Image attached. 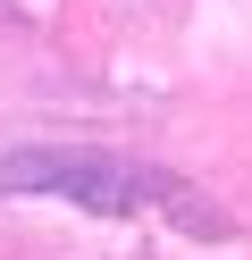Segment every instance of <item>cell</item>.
Returning <instances> with one entry per match:
<instances>
[{
    "label": "cell",
    "mask_w": 252,
    "mask_h": 260,
    "mask_svg": "<svg viewBox=\"0 0 252 260\" xmlns=\"http://www.w3.org/2000/svg\"><path fill=\"white\" fill-rule=\"evenodd\" d=\"M0 193L9 202H25V193L76 202L93 218H168V226H193V235H227V210L202 185H185L177 168H151V159H126V151H93V143H25V151H9Z\"/></svg>",
    "instance_id": "1"
}]
</instances>
